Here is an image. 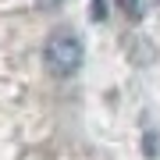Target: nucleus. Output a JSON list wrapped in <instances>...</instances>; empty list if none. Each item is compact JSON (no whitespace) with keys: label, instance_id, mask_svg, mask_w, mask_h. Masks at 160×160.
Masks as SVG:
<instances>
[{"label":"nucleus","instance_id":"f03ea898","mask_svg":"<svg viewBox=\"0 0 160 160\" xmlns=\"http://www.w3.org/2000/svg\"><path fill=\"white\" fill-rule=\"evenodd\" d=\"M121 4V11H125L132 22H139V18H142V0H118Z\"/></svg>","mask_w":160,"mask_h":160},{"label":"nucleus","instance_id":"7ed1b4c3","mask_svg":"<svg viewBox=\"0 0 160 160\" xmlns=\"http://www.w3.org/2000/svg\"><path fill=\"white\" fill-rule=\"evenodd\" d=\"M92 22H103V18H107V0H92Z\"/></svg>","mask_w":160,"mask_h":160},{"label":"nucleus","instance_id":"f257e3e1","mask_svg":"<svg viewBox=\"0 0 160 160\" xmlns=\"http://www.w3.org/2000/svg\"><path fill=\"white\" fill-rule=\"evenodd\" d=\"M43 61H46V68H50V75L68 78V75H75L78 64H82V39L75 32H68V29H57L46 39Z\"/></svg>","mask_w":160,"mask_h":160},{"label":"nucleus","instance_id":"20e7f679","mask_svg":"<svg viewBox=\"0 0 160 160\" xmlns=\"http://www.w3.org/2000/svg\"><path fill=\"white\" fill-rule=\"evenodd\" d=\"M39 7H53V4H61V0H36Z\"/></svg>","mask_w":160,"mask_h":160}]
</instances>
